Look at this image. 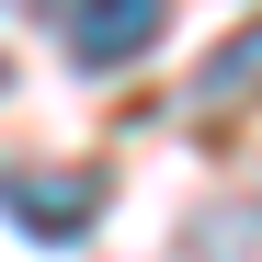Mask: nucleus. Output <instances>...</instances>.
Here are the masks:
<instances>
[{
    "mask_svg": "<svg viewBox=\"0 0 262 262\" xmlns=\"http://www.w3.org/2000/svg\"><path fill=\"white\" fill-rule=\"evenodd\" d=\"M103 171H46V160H0V216H12L23 239H46V251H69V239H92V216H103Z\"/></svg>",
    "mask_w": 262,
    "mask_h": 262,
    "instance_id": "obj_1",
    "label": "nucleus"
},
{
    "mask_svg": "<svg viewBox=\"0 0 262 262\" xmlns=\"http://www.w3.org/2000/svg\"><path fill=\"white\" fill-rule=\"evenodd\" d=\"M160 34H171V0H69V69H80V80L137 69Z\"/></svg>",
    "mask_w": 262,
    "mask_h": 262,
    "instance_id": "obj_2",
    "label": "nucleus"
},
{
    "mask_svg": "<svg viewBox=\"0 0 262 262\" xmlns=\"http://www.w3.org/2000/svg\"><path fill=\"white\" fill-rule=\"evenodd\" d=\"M251 92H262V23L228 34V46L194 69V92H183V103H194V114H228V103H251Z\"/></svg>",
    "mask_w": 262,
    "mask_h": 262,
    "instance_id": "obj_3",
    "label": "nucleus"
},
{
    "mask_svg": "<svg viewBox=\"0 0 262 262\" xmlns=\"http://www.w3.org/2000/svg\"><path fill=\"white\" fill-rule=\"evenodd\" d=\"M251 251H262V194H228V205H205V228L171 262H251Z\"/></svg>",
    "mask_w": 262,
    "mask_h": 262,
    "instance_id": "obj_4",
    "label": "nucleus"
},
{
    "mask_svg": "<svg viewBox=\"0 0 262 262\" xmlns=\"http://www.w3.org/2000/svg\"><path fill=\"white\" fill-rule=\"evenodd\" d=\"M0 80H12V69H0Z\"/></svg>",
    "mask_w": 262,
    "mask_h": 262,
    "instance_id": "obj_5",
    "label": "nucleus"
}]
</instances>
